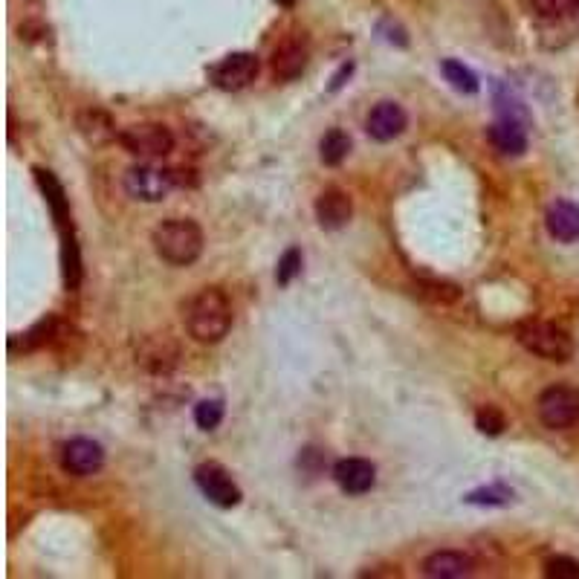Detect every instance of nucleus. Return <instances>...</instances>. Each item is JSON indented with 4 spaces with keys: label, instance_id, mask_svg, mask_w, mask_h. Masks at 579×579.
I'll list each match as a JSON object with an SVG mask.
<instances>
[{
    "label": "nucleus",
    "instance_id": "obj_24",
    "mask_svg": "<svg viewBox=\"0 0 579 579\" xmlns=\"http://www.w3.org/2000/svg\"><path fill=\"white\" fill-rule=\"evenodd\" d=\"M464 501L467 504H478V507H507L513 501V490H507L504 484H493V487L472 490Z\"/></svg>",
    "mask_w": 579,
    "mask_h": 579
},
{
    "label": "nucleus",
    "instance_id": "obj_11",
    "mask_svg": "<svg viewBox=\"0 0 579 579\" xmlns=\"http://www.w3.org/2000/svg\"><path fill=\"white\" fill-rule=\"evenodd\" d=\"M406 125H409V116H406V111H403L397 102H380V105H374L371 113H368V119H365L368 137L377 139V142L397 139L406 131Z\"/></svg>",
    "mask_w": 579,
    "mask_h": 579
},
{
    "label": "nucleus",
    "instance_id": "obj_19",
    "mask_svg": "<svg viewBox=\"0 0 579 579\" xmlns=\"http://www.w3.org/2000/svg\"><path fill=\"white\" fill-rule=\"evenodd\" d=\"M139 362L145 365V368H151V371H157V374H166L174 368V362H177V345L171 342V339H160V336H154V339H148L145 345H142V351H139Z\"/></svg>",
    "mask_w": 579,
    "mask_h": 579
},
{
    "label": "nucleus",
    "instance_id": "obj_30",
    "mask_svg": "<svg viewBox=\"0 0 579 579\" xmlns=\"http://www.w3.org/2000/svg\"><path fill=\"white\" fill-rule=\"evenodd\" d=\"M351 73H354V64H351V61H348V64H342V67H339V73H336V76L331 79V84H328V90H331V93H336L342 84L351 79Z\"/></svg>",
    "mask_w": 579,
    "mask_h": 579
},
{
    "label": "nucleus",
    "instance_id": "obj_5",
    "mask_svg": "<svg viewBox=\"0 0 579 579\" xmlns=\"http://www.w3.org/2000/svg\"><path fill=\"white\" fill-rule=\"evenodd\" d=\"M174 186H177V171H171V168L139 163V166L125 171V192H128V197L142 200V203L166 200Z\"/></svg>",
    "mask_w": 579,
    "mask_h": 579
},
{
    "label": "nucleus",
    "instance_id": "obj_4",
    "mask_svg": "<svg viewBox=\"0 0 579 579\" xmlns=\"http://www.w3.org/2000/svg\"><path fill=\"white\" fill-rule=\"evenodd\" d=\"M119 145L139 160H163L174 151V134L166 125L139 122V125L119 131Z\"/></svg>",
    "mask_w": 579,
    "mask_h": 579
},
{
    "label": "nucleus",
    "instance_id": "obj_18",
    "mask_svg": "<svg viewBox=\"0 0 579 579\" xmlns=\"http://www.w3.org/2000/svg\"><path fill=\"white\" fill-rule=\"evenodd\" d=\"M32 174H35V183H38V189L44 192L47 203H50V212H53V218H56L58 229H61V232H67V221H70V203H67L64 186H61L56 177H53V171H44V168H32ZM70 232H73V229H70Z\"/></svg>",
    "mask_w": 579,
    "mask_h": 579
},
{
    "label": "nucleus",
    "instance_id": "obj_29",
    "mask_svg": "<svg viewBox=\"0 0 579 579\" xmlns=\"http://www.w3.org/2000/svg\"><path fill=\"white\" fill-rule=\"evenodd\" d=\"M420 296H426L432 302L452 304L461 299V290L455 284H446V281H432V284H420Z\"/></svg>",
    "mask_w": 579,
    "mask_h": 579
},
{
    "label": "nucleus",
    "instance_id": "obj_23",
    "mask_svg": "<svg viewBox=\"0 0 579 579\" xmlns=\"http://www.w3.org/2000/svg\"><path fill=\"white\" fill-rule=\"evenodd\" d=\"M527 12L533 18H542V21H559V18H568L579 9V0H524Z\"/></svg>",
    "mask_w": 579,
    "mask_h": 579
},
{
    "label": "nucleus",
    "instance_id": "obj_10",
    "mask_svg": "<svg viewBox=\"0 0 579 579\" xmlns=\"http://www.w3.org/2000/svg\"><path fill=\"white\" fill-rule=\"evenodd\" d=\"M333 478L339 484L342 493L348 496H365L374 490L377 484V467L365 458H342L336 467H333Z\"/></svg>",
    "mask_w": 579,
    "mask_h": 579
},
{
    "label": "nucleus",
    "instance_id": "obj_27",
    "mask_svg": "<svg viewBox=\"0 0 579 579\" xmlns=\"http://www.w3.org/2000/svg\"><path fill=\"white\" fill-rule=\"evenodd\" d=\"M223 420V403L221 400H200L194 406V423L203 429V432H212L218 429Z\"/></svg>",
    "mask_w": 579,
    "mask_h": 579
},
{
    "label": "nucleus",
    "instance_id": "obj_8",
    "mask_svg": "<svg viewBox=\"0 0 579 579\" xmlns=\"http://www.w3.org/2000/svg\"><path fill=\"white\" fill-rule=\"evenodd\" d=\"M194 484L215 507H223V510L238 507L241 498H244L241 496V487L235 484V478L221 464H212V461L194 469Z\"/></svg>",
    "mask_w": 579,
    "mask_h": 579
},
{
    "label": "nucleus",
    "instance_id": "obj_21",
    "mask_svg": "<svg viewBox=\"0 0 579 579\" xmlns=\"http://www.w3.org/2000/svg\"><path fill=\"white\" fill-rule=\"evenodd\" d=\"M348 154H351V137H348L342 128L328 131V134L322 137V142H319V160H322L325 166H339V163H345Z\"/></svg>",
    "mask_w": 579,
    "mask_h": 579
},
{
    "label": "nucleus",
    "instance_id": "obj_25",
    "mask_svg": "<svg viewBox=\"0 0 579 579\" xmlns=\"http://www.w3.org/2000/svg\"><path fill=\"white\" fill-rule=\"evenodd\" d=\"M475 429H478L481 435L498 438V435L507 429V417H504V412L496 409V406H481V409L475 412Z\"/></svg>",
    "mask_w": 579,
    "mask_h": 579
},
{
    "label": "nucleus",
    "instance_id": "obj_12",
    "mask_svg": "<svg viewBox=\"0 0 579 579\" xmlns=\"http://www.w3.org/2000/svg\"><path fill=\"white\" fill-rule=\"evenodd\" d=\"M354 218V203L348 192L342 189H325V192L316 197V221L322 229L336 232V229H345Z\"/></svg>",
    "mask_w": 579,
    "mask_h": 579
},
{
    "label": "nucleus",
    "instance_id": "obj_3",
    "mask_svg": "<svg viewBox=\"0 0 579 579\" xmlns=\"http://www.w3.org/2000/svg\"><path fill=\"white\" fill-rule=\"evenodd\" d=\"M516 339L527 354L548 362H568L574 357V339L571 333L562 331L553 322H542V319H527L516 328Z\"/></svg>",
    "mask_w": 579,
    "mask_h": 579
},
{
    "label": "nucleus",
    "instance_id": "obj_31",
    "mask_svg": "<svg viewBox=\"0 0 579 579\" xmlns=\"http://www.w3.org/2000/svg\"><path fill=\"white\" fill-rule=\"evenodd\" d=\"M278 6H284V9H293V6H296V3H299V0H276Z\"/></svg>",
    "mask_w": 579,
    "mask_h": 579
},
{
    "label": "nucleus",
    "instance_id": "obj_9",
    "mask_svg": "<svg viewBox=\"0 0 579 579\" xmlns=\"http://www.w3.org/2000/svg\"><path fill=\"white\" fill-rule=\"evenodd\" d=\"M61 467L76 478L96 475L105 467V449H102V443L90 441V438H73L61 449Z\"/></svg>",
    "mask_w": 579,
    "mask_h": 579
},
{
    "label": "nucleus",
    "instance_id": "obj_26",
    "mask_svg": "<svg viewBox=\"0 0 579 579\" xmlns=\"http://www.w3.org/2000/svg\"><path fill=\"white\" fill-rule=\"evenodd\" d=\"M302 264H304L302 249H299V247L284 249V255L278 258V270H276V281H278V284H281V287H287V284H290L293 278L302 273Z\"/></svg>",
    "mask_w": 579,
    "mask_h": 579
},
{
    "label": "nucleus",
    "instance_id": "obj_22",
    "mask_svg": "<svg viewBox=\"0 0 579 579\" xmlns=\"http://www.w3.org/2000/svg\"><path fill=\"white\" fill-rule=\"evenodd\" d=\"M441 73L446 82L452 84L458 93H467V96H472V93H478L481 90V82H478V76L469 70L464 61H455V58H446L441 64Z\"/></svg>",
    "mask_w": 579,
    "mask_h": 579
},
{
    "label": "nucleus",
    "instance_id": "obj_7",
    "mask_svg": "<svg viewBox=\"0 0 579 579\" xmlns=\"http://www.w3.org/2000/svg\"><path fill=\"white\" fill-rule=\"evenodd\" d=\"M258 70H261V64H258L255 53H229L209 70V79L218 90L238 93L258 79Z\"/></svg>",
    "mask_w": 579,
    "mask_h": 579
},
{
    "label": "nucleus",
    "instance_id": "obj_1",
    "mask_svg": "<svg viewBox=\"0 0 579 579\" xmlns=\"http://www.w3.org/2000/svg\"><path fill=\"white\" fill-rule=\"evenodd\" d=\"M186 328L200 345H215L232 331V302L221 287H203L186 307Z\"/></svg>",
    "mask_w": 579,
    "mask_h": 579
},
{
    "label": "nucleus",
    "instance_id": "obj_17",
    "mask_svg": "<svg viewBox=\"0 0 579 579\" xmlns=\"http://www.w3.org/2000/svg\"><path fill=\"white\" fill-rule=\"evenodd\" d=\"M548 232L559 244H574L579 241V206L571 200H556L548 209Z\"/></svg>",
    "mask_w": 579,
    "mask_h": 579
},
{
    "label": "nucleus",
    "instance_id": "obj_14",
    "mask_svg": "<svg viewBox=\"0 0 579 579\" xmlns=\"http://www.w3.org/2000/svg\"><path fill=\"white\" fill-rule=\"evenodd\" d=\"M307 44H304V38H287V41H281L276 47V53H273V73H276V79L281 82H293V79H299L304 73V67H307Z\"/></svg>",
    "mask_w": 579,
    "mask_h": 579
},
{
    "label": "nucleus",
    "instance_id": "obj_6",
    "mask_svg": "<svg viewBox=\"0 0 579 579\" xmlns=\"http://www.w3.org/2000/svg\"><path fill=\"white\" fill-rule=\"evenodd\" d=\"M536 412L539 420L553 429V432H562V429H571L579 423V388L571 386H551L539 394V403H536Z\"/></svg>",
    "mask_w": 579,
    "mask_h": 579
},
{
    "label": "nucleus",
    "instance_id": "obj_15",
    "mask_svg": "<svg viewBox=\"0 0 579 579\" xmlns=\"http://www.w3.org/2000/svg\"><path fill=\"white\" fill-rule=\"evenodd\" d=\"M487 139L501 157H522L527 151V125L516 119H496L487 131Z\"/></svg>",
    "mask_w": 579,
    "mask_h": 579
},
{
    "label": "nucleus",
    "instance_id": "obj_2",
    "mask_svg": "<svg viewBox=\"0 0 579 579\" xmlns=\"http://www.w3.org/2000/svg\"><path fill=\"white\" fill-rule=\"evenodd\" d=\"M151 244L171 267H192L203 255V229L189 218H168L154 226Z\"/></svg>",
    "mask_w": 579,
    "mask_h": 579
},
{
    "label": "nucleus",
    "instance_id": "obj_16",
    "mask_svg": "<svg viewBox=\"0 0 579 579\" xmlns=\"http://www.w3.org/2000/svg\"><path fill=\"white\" fill-rule=\"evenodd\" d=\"M475 571V559L461 551H438L426 556L423 574L432 579H461Z\"/></svg>",
    "mask_w": 579,
    "mask_h": 579
},
{
    "label": "nucleus",
    "instance_id": "obj_13",
    "mask_svg": "<svg viewBox=\"0 0 579 579\" xmlns=\"http://www.w3.org/2000/svg\"><path fill=\"white\" fill-rule=\"evenodd\" d=\"M76 128L87 145L93 148H102V145H111L113 139H119V131H116V122L108 111L102 108H87L76 116Z\"/></svg>",
    "mask_w": 579,
    "mask_h": 579
},
{
    "label": "nucleus",
    "instance_id": "obj_28",
    "mask_svg": "<svg viewBox=\"0 0 579 579\" xmlns=\"http://www.w3.org/2000/svg\"><path fill=\"white\" fill-rule=\"evenodd\" d=\"M545 577L548 579H579V562L571 556H551L545 562Z\"/></svg>",
    "mask_w": 579,
    "mask_h": 579
},
{
    "label": "nucleus",
    "instance_id": "obj_20",
    "mask_svg": "<svg viewBox=\"0 0 579 579\" xmlns=\"http://www.w3.org/2000/svg\"><path fill=\"white\" fill-rule=\"evenodd\" d=\"M493 102H496L498 119H516V122H524L530 125V113L524 108V102L507 87V84L496 82L493 84Z\"/></svg>",
    "mask_w": 579,
    "mask_h": 579
}]
</instances>
